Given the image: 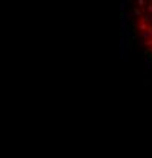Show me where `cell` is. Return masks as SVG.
<instances>
[{"label": "cell", "instance_id": "1", "mask_svg": "<svg viewBox=\"0 0 152 158\" xmlns=\"http://www.w3.org/2000/svg\"><path fill=\"white\" fill-rule=\"evenodd\" d=\"M135 5H137V6H138V9H140V8L146 6V2H145V0H135Z\"/></svg>", "mask_w": 152, "mask_h": 158}, {"label": "cell", "instance_id": "4", "mask_svg": "<svg viewBox=\"0 0 152 158\" xmlns=\"http://www.w3.org/2000/svg\"><path fill=\"white\" fill-rule=\"evenodd\" d=\"M134 15H137V17H141V9H134Z\"/></svg>", "mask_w": 152, "mask_h": 158}, {"label": "cell", "instance_id": "3", "mask_svg": "<svg viewBox=\"0 0 152 158\" xmlns=\"http://www.w3.org/2000/svg\"><path fill=\"white\" fill-rule=\"evenodd\" d=\"M146 11L152 14V2H148V5H146Z\"/></svg>", "mask_w": 152, "mask_h": 158}, {"label": "cell", "instance_id": "2", "mask_svg": "<svg viewBox=\"0 0 152 158\" xmlns=\"http://www.w3.org/2000/svg\"><path fill=\"white\" fill-rule=\"evenodd\" d=\"M143 44H145L146 47H149V49H152V38L145 40V41H143Z\"/></svg>", "mask_w": 152, "mask_h": 158}]
</instances>
